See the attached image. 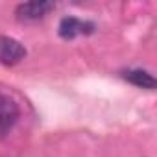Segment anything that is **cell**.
<instances>
[{
    "instance_id": "cell-1",
    "label": "cell",
    "mask_w": 157,
    "mask_h": 157,
    "mask_svg": "<svg viewBox=\"0 0 157 157\" xmlns=\"http://www.w3.org/2000/svg\"><path fill=\"white\" fill-rule=\"evenodd\" d=\"M54 8H56L54 2H46V0H33V2L19 4L17 10H15V15H17L19 21L32 22V21H39V19L46 17Z\"/></svg>"
},
{
    "instance_id": "cell-2",
    "label": "cell",
    "mask_w": 157,
    "mask_h": 157,
    "mask_svg": "<svg viewBox=\"0 0 157 157\" xmlns=\"http://www.w3.org/2000/svg\"><path fill=\"white\" fill-rule=\"evenodd\" d=\"M19 105L15 104L13 98H10L8 94H2L0 93V137L8 135L13 126L17 124L19 120Z\"/></svg>"
},
{
    "instance_id": "cell-3",
    "label": "cell",
    "mask_w": 157,
    "mask_h": 157,
    "mask_svg": "<svg viewBox=\"0 0 157 157\" xmlns=\"http://www.w3.org/2000/svg\"><path fill=\"white\" fill-rule=\"evenodd\" d=\"M26 57V48L17 39L0 35V63L2 65H17Z\"/></svg>"
},
{
    "instance_id": "cell-4",
    "label": "cell",
    "mask_w": 157,
    "mask_h": 157,
    "mask_svg": "<svg viewBox=\"0 0 157 157\" xmlns=\"http://www.w3.org/2000/svg\"><path fill=\"white\" fill-rule=\"evenodd\" d=\"M94 32V24L87 21H80L76 17H65L59 24V35L63 39H74L78 35H87Z\"/></svg>"
},
{
    "instance_id": "cell-5",
    "label": "cell",
    "mask_w": 157,
    "mask_h": 157,
    "mask_svg": "<svg viewBox=\"0 0 157 157\" xmlns=\"http://www.w3.org/2000/svg\"><path fill=\"white\" fill-rule=\"evenodd\" d=\"M122 78L126 82L133 83L135 87H140V89H155V80L153 76L146 70H140V68H131V70H124L122 72Z\"/></svg>"
}]
</instances>
